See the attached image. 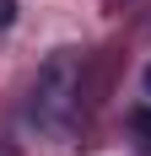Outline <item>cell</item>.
I'll list each match as a JSON object with an SVG mask.
<instances>
[{
    "instance_id": "cell-4",
    "label": "cell",
    "mask_w": 151,
    "mask_h": 156,
    "mask_svg": "<svg viewBox=\"0 0 151 156\" xmlns=\"http://www.w3.org/2000/svg\"><path fill=\"white\" fill-rule=\"evenodd\" d=\"M146 97H151V65H146Z\"/></svg>"
},
{
    "instance_id": "cell-1",
    "label": "cell",
    "mask_w": 151,
    "mask_h": 156,
    "mask_svg": "<svg viewBox=\"0 0 151 156\" xmlns=\"http://www.w3.org/2000/svg\"><path fill=\"white\" fill-rule=\"evenodd\" d=\"M81 108V54L76 48H60L38 65L27 92V124H38L43 135H65Z\"/></svg>"
},
{
    "instance_id": "cell-3",
    "label": "cell",
    "mask_w": 151,
    "mask_h": 156,
    "mask_svg": "<svg viewBox=\"0 0 151 156\" xmlns=\"http://www.w3.org/2000/svg\"><path fill=\"white\" fill-rule=\"evenodd\" d=\"M16 22V0H0V27H11Z\"/></svg>"
},
{
    "instance_id": "cell-2",
    "label": "cell",
    "mask_w": 151,
    "mask_h": 156,
    "mask_svg": "<svg viewBox=\"0 0 151 156\" xmlns=\"http://www.w3.org/2000/svg\"><path fill=\"white\" fill-rule=\"evenodd\" d=\"M130 135H135L140 145H151V108H135V113H130Z\"/></svg>"
}]
</instances>
